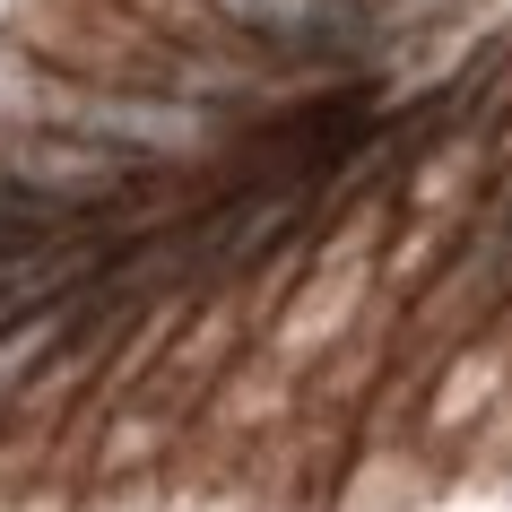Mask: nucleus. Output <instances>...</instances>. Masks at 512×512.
I'll list each match as a JSON object with an SVG mask.
<instances>
[{"instance_id": "f257e3e1", "label": "nucleus", "mask_w": 512, "mask_h": 512, "mask_svg": "<svg viewBox=\"0 0 512 512\" xmlns=\"http://www.w3.org/2000/svg\"><path fill=\"white\" fill-rule=\"evenodd\" d=\"M131 9L148 27H165L174 44H191V53H200V44H235V18H226L217 0H131Z\"/></svg>"}]
</instances>
